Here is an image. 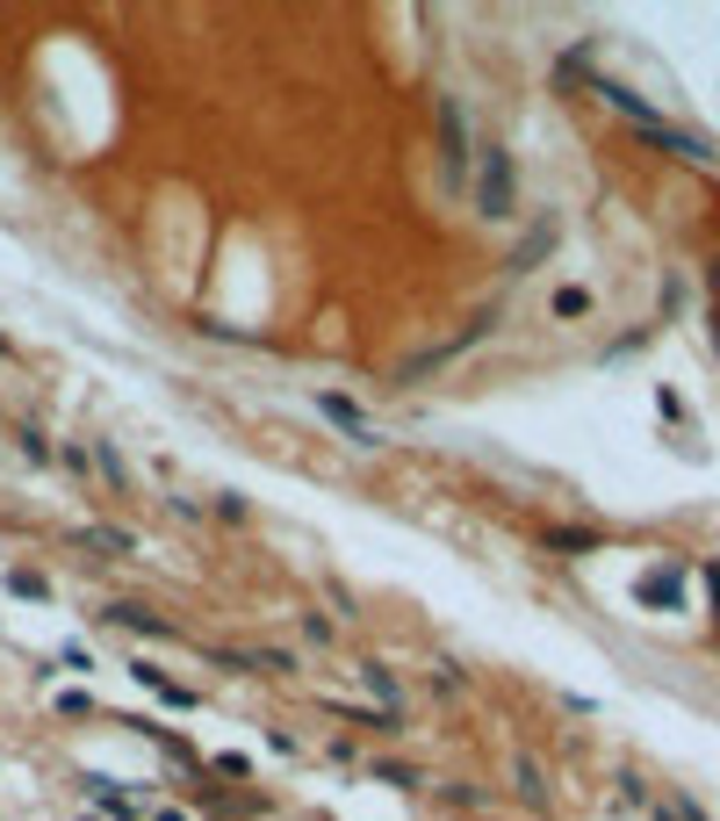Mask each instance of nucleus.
Here are the masks:
<instances>
[{"label": "nucleus", "mask_w": 720, "mask_h": 821, "mask_svg": "<svg viewBox=\"0 0 720 821\" xmlns=\"http://www.w3.org/2000/svg\"><path fill=\"white\" fill-rule=\"evenodd\" d=\"M476 209L490 223L512 217V152H504V144H483L476 152Z\"/></svg>", "instance_id": "obj_1"}, {"label": "nucleus", "mask_w": 720, "mask_h": 821, "mask_svg": "<svg viewBox=\"0 0 720 821\" xmlns=\"http://www.w3.org/2000/svg\"><path fill=\"white\" fill-rule=\"evenodd\" d=\"M440 159H446L454 181H468V123H462V102H454V94L440 102Z\"/></svg>", "instance_id": "obj_2"}, {"label": "nucleus", "mask_w": 720, "mask_h": 821, "mask_svg": "<svg viewBox=\"0 0 720 821\" xmlns=\"http://www.w3.org/2000/svg\"><path fill=\"white\" fill-rule=\"evenodd\" d=\"M102 620L123 627V634H144V641H173V627L159 613H144V605H102Z\"/></svg>", "instance_id": "obj_3"}, {"label": "nucleus", "mask_w": 720, "mask_h": 821, "mask_svg": "<svg viewBox=\"0 0 720 821\" xmlns=\"http://www.w3.org/2000/svg\"><path fill=\"white\" fill-rule=\"evenodd\" d=\"M317 410H325V418H332L339 432H353L360 447H375V440H368V418H360V404H353V396H317Z\"/></svg>", "instance_id": "obj_4"}, {"label": "nucleus", "mask_w": 720, "mask_h": 821, "mask_svg": "<svg viewBox=\"0 0 720 821\" xmlns=\"http://www.w3.org/2000/svg\"><path fill=\"white\" fill-rule=\"evenodd\" d=\"M130 670H138V684H144V692H159V699H166V706H181V714H188V706H195V692H188V684H173V678H166V670H159V663H130Z\"/></svg>", "instance_id": "obj_5"}, {"label": "nucleus", "mask_w": 720, "mask_h": 821, "mask_svg": "<svg viewBox=\"0 0 720 821\" xmlns=\"http://www.w3.org/2000/svg\"><path fill=\"white\" fill-rule=\"evenodd\" d=\"M80 547H102V555H130V533H116V527H80Z\"/></svg>", "instance_id": "obj_6"}, {"label": "nucleus", "mask_w": 720, "mask_h": 821, "mask_svg": "<svg viewBox=\"0 0 720 821\" xmlns=\"http://www.w3.org/2000/svg\"><path fill=\"white\" fill-rule=\"evenodd\" d=\"M360 684H368V692L382 699V714H396V678H390L382 663H360Z\"/></svg>", "instance_id": "obj_7"}, {"label": "nucleus", "mask_w": 720, "mask_h": 821, "mask_svg": "<svg viewBox=\"0 0 720 821\" xmlns=\"http://www.w3.org/2000/svg\"><path fill=\"white\" fill-rule=\"evenodd\" d=\"M519 793H526L533 807L548 800V786H541V764H533V756H519Z\"/></svg>", "instance_id": "obj_8"}, {"label": "nucleus", "mask_w": 720, "mask_h": 821, "mask_svg": "<svg viewBox=\"0 0 720 821\" xmlns=\"http://www.w3.org/2000/svg\"><path fill=\"white\" fill-rule=\"evenodd\" d=\"M15 440H22V454H30V462H44V454H51V440H44V432H36V426H22Z\"/></svg>", "instance_id": "obj_9"}, {"label": "nucleus", "mask_w": 720, "mask_h": 821, "mask_svg": "<svg viewBox=\"0 0 720 821\" xmlns=\"http://www.w3.org/2000/svg\"><path fill=\"white\" fill-rule=\"evenodd\" d=\"M555 310H562V317H583V310H591V296H583V289H562V296H555Z\"/></svg>", "instance_id": "obj_10"}, {"label": "nucleus", "mask_w": 720, "mask_h": 821, "mask_svg": "<svg viewBox=\"0 0 720 821\" xmlns=\"http://www.w3.org/2000/svg\"><path fill=\"white\" fill-rule=\"evenodd\" d=\"M8 591H22V599H44V577H30V569H15V577H8Z\"/></svg>", "instance_id": "obj_11"}, {"label": "nucleus", "mask_w": 720, "mask_h": 821, "mask_svg": "<svg viewBox=\"0 0 720 821\" xmlns=\"http://www.w3.org/2000/svg\"><path fill=\"white\" fill-rule=\"evenodd\" d=\"M8 354H15V346H8V339H0V360H8Z\"/></svg>", "instance_id": "obj_12"}]
</instances>
